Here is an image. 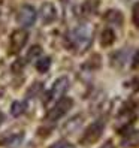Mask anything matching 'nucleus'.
Listing matches in <instances>:
<instances>
[{
    "instance_id": "13",
    "label": "nucleus",
    "mask_w": 139,
    "mask_h": 148,
    "mask_svg": "<svg viewBox=\"0 0 139 148\" xmlns=\"http://www.w3.org/2000/svg\"><path fill=\"white\" fill-rule=\"evenodd\" d=\"M132 20H133V23L139 27V2L135 3L133 9H132Z\"/></svg>"
},
{
    "instance_id": "12",
    "label": "nucleus",
    "mask_w": 139,
    "mask_h": 148,
    "mask_svg": "<svg viewBox=\"0 0 139 148\" xmlns=\"http://www.w3.org/2000/svg\"><path fill=\"white\" fill-rule=\"evenodd\" d=\"M105 18L109 23H114V24H123V15H121L120 11H109L106 14Z\"/></svg>"
},
{
    "instance_id": "11",
    "label": "nucleus",
    "mask_w": 139,
    "mask_h": 148,
    "mask_svg": "<svg viewBox=\"0 0 139 148\" xmlns=\"http://www.w3.org/2000/svg\"><path fill=\"white\" fill-rule=\"evenodd\" d=\"M34 66H36V69L39 72H47L48 69H49V66H51V58L49 57H42V58H39L36 63H34Z\"/></svg>"
},
{
    "instance_id": "3",
    "label": "nucleus",
    "mask_w": 139,
    "mask_h": 148,
    "mask_svg": "<svg viewBox=\"0 0 139 148\" xmlns=\"http://www.w3.org/2000/svg\"><path fill=\"white\" fill-rule=\"evenodd\" d=\"M103 129H105V123H103V120H97V121H94V123H91L88 127L85 129L84 135L81 136V144L90 145V144L97 142L99 138L103 133Z\"/></svg>"
},
{
    "instance_id": "16",
    "label": "nucleus",
    "mask_w": 139,
    "mask_h": 148,
    "mask_svg": "<svg viewBox=\"0 0 139 148\" xmlns=\"http://www.w3.org/2000/svg\"><path fill=\"white\" fill-rule=\"evenodd\" d=\"M102 148H114V147H112V142H111V141H108V142H106L105 145H103Z\"/></svg>"
},
{
    "instance_id": "17",
    "label": "nucleus",
    "mask_w": 139,
    "mask_h": 148,
    "mask_svg": "<svg viewBox=\"0 0 139 148\" xmlns=\"http://www.w3.org/2000/svg\"><path fill=\"white\" fill-rule=\"evenodd\" d=\"M5 121V115L2 114V112H0V126H2V123Z\"/></svg>"
},
{
    "instance_id": "8",
    "label": "nucleus",
    "mask_w": 139,
    "mask_h": 148,
    "mask_svg": "<svg viewBox=\"0 0 139 148\" xmlns=\"http://www.w3.org/2000/svg\"><path fill=\"white\" fill-rule=\"evenodd\" d=\"M40 16H42L43 23H47V24L53 23V21L57 18V11H55V6H54L53 3H51V2H48V3H43V5H42V8H40Z\"/></svg>"
},
{
    "instance_id": "10",
    "label": "nucleus",
    "mask_w": 139,
    "mask_h": 148,
    "mask_svg": "<svg viewBox=\"0 0 139 148\" xmlns=\"http://www.w3.org/2000/svg\"><path fill=\"white\" fill-rule=\"evenodd\" d=\"M25 109H27V103L23 102V100H15L11 106V114L14 117H20L25 112Z\"/></svg>"
},
{
    "instance_id": "5",
    "label": "nucleus",
    "mask_w": 139,
    "mask_h": 148,
    "mask_svg": "<svg viewBox=\"0 0 139 148\" xmlns=\"http://www.w3.org/2000/svg\"><path fill=\"white\" fill-rule=\"evenodd\" d=\"M27 39H29V34L24 29L15 30L9 38V53L11 54H18L20 51L25 47Z\"/></svg>"
},
{
    "instance_id": "14",
    "label": "nucleus",
    "mask_w": 139,
    "mask_h": 148,
    "mask_svg": "<svg viewBox=\"0 0 139 148\" xmlns=\"http://www.w3.org/2000/svg\"><path fill=\"white\" fill-rule=\"evenodd\" d=\"M72 145L69 144V142H66V141H57V142H54L51 147H48V148H71Z\"/></svg>"
},
{
    "instance_id": "4",
    "label": "nucleus",
    "mask_w": 139,
    "mask_h": 148,
    "mask_svg": "<svg viewBox=\"0 0 139 148\" xmlns=\"http://www.w3.org/2000/svg\"><path fill=\"white\" fill-rule=\"evenodd\" d=\"M69 88V79L66 76H62L58 78V79L53 84V87H51V90L48 93V97L45 100V105H51V103H55L58 102L62 97H64V93L67 91Z\"/></svg>"
},
{
    "instance_id": "9",
    "label": "nucleus",
    "mask_w": 139,
    "mask_h": 148,
    "mask_svg": "<svg viewBox=\"0 0 139 148\" xmlns=\"http://www.w3.org/2000/svg\"><path fill=\"white\" fill-rule=\"evenodd\" d=\"M114 40H115L114 30H112L111 27H106L105 30L102 32V34H100V43H102V47H109V45L114 43Z\"/></svg>"
},
{
    "instance_id": "1",
    "label": "nucleus",
    "mask_w": 139,
    "mask_h": 148,
    "mask_svg": "<svg viewBox=\"0 0 139 148\" xmlns=\"http://www.w3.org/2000/svg\"><path fill=\"white\" fill-rule=\"evenodd\" d=\"M91 39H93V33L90 27L85 25H79L75 30L71 32L69 34V40H71V47L76 51H85L91 45Z\"/></svg>"
},
{
    "instance_id": "7",
    "label": "nucleus",
    "mask_w": 139,
    "mask_h": 148,
    "mask_svg": "<svg viewBox=\"0 0 139 148\" xmlns=\"http://www.w3.org/2000/svg\"><path fill=\"white\" fill-rule=\"evenodd\" d=\"M24 139L23 132H6L0 136V145L3 147H18Z\"/></svg>"
},
{
    "instance_id": "15",
    "label": "nucleus",
    "mask_w": 139,
    "mask_h": 148,
    "mask_svg": "<svg viewBox=\"0 0 139 148\" xmlns=\"http://www.w3.org/2000/svg\"><path fill=\"white\" fill-rule=\"evenodd\" d=\"M39 53H40V47H38V45L36 47H31L30 48V53H29V58H31L33 56H38Z\"/></svg>"
},
{
    "instance_id": "2",
    "label": "nucleus",
    "mask_w": 139,
    "mask_h": 148,
    "mask_svg": "<svg viewBox=\"0 0 139 148\" xmlns=\"http://www.w3.org/2000/svg\"><path fill=\"white\" fill-rule=\"evenodd\" d=\"M72 106H73V100H72L71 97H62L58 102L54 103V106H53V108L48 111V114H47L45 120L49 121V123L58 121L63 115H66L67 112L72 109Z\"/></svg>"
},
{
    "instance_id": "6",
    "label": "nucleus",
    "mask_w": 139,
    "mask_h": 148,
    "mask_svg": "<svg viewBox=\"0 0 139 148\" xmlns=\"http://www.w3.org/2000/svg\"><path fill=\"white\" fill-rule=\"evenodd\" d=\"M36 9H34L33 6L30 5H23L20 8V11H18V24L21 25V27H31V25L34 24V21H36Z\"/></svg>"
}]
</instances>
